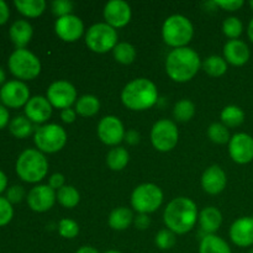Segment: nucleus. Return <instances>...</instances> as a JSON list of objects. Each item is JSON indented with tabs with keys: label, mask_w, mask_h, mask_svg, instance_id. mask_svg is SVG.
<instances>
[{
	"label": "nucleus",
	"mask_w": 253,
	"mask_h": 253,
	"mask_svg": "<svg viewBox=\"0 0 253 253\" xmlns=\"http://www.w3.org/2000/svg\"><path fill=\"white\" fill-rule=\"evenodd\" d=\"M98 137L106 146H118L125 138V127L118 116H104L96 127Z\"/></svg>",
	"instance_id": "nucleus-13"
},
{
	"label": "nucleus",
	"mask_w": 253,
	"mask_h": 253,
	"mask_svg": "<svg viewBox=\"0 0 253 253\" xmlns=\"http://www.w3.org/2000/svg\"><path fill=\"white\" fill-rule=\"evenodd\" d=\"M227 177L220 166L212 165L204 170L202 175V187L210 195H217L226 188Z\"/></svg>",
	"instance_id": "nucleus-18"
},
{
	"label": "nucleus",
	"mask_w": 253,
	"mask_h": 253,
	"mask_svg": "<svg viewBox=\"0 0 253 253\" xmlns=\"http://www.w3.org/2000/svg\"><path fill=\"white\" fill-rule=\"evenodd\" d=\"M199 221L200 227L205 235H214L217 230L220 229L222 224V214L220 210L215 207L204 208L199 212Z\"/></svg>",
	"instance_id": "nucleus-23"
},
{
	"label": "nucleus",
	"mask_w": 253,
	"mask_h": 253,
	"mask_svg": "<svg viewBox=\"0 0 253 253\" xmlns=\"http://www.w3.org/2000/svg\"><path fill=\"white\" fill-rule=\"evenodd\" d=\"M61 119L63 123L66 124H72L76 121L77 119V111L76 109H72V108H68V109H63V110L61 111Z\"/></svg>",
	"instance_id": "nucleus-44"
},
{
	"label": "nucleus",
	"mask_w": 253,
	"mask_h": 253,
	"mask_svg": "<svg viewBox=\"0 0 253 253\" xmlns=\"http://www.w3.org/2000/svg\"><path fill=\"white\" fill-rule=\"evenodd\" d=\"M73 2L69 1V0H54L51 4L52 12L58 17L67 16V15H71L73 11Z\"/></svg>",
	"instance_id": "nucleus-39"
},
{
	"label": "nucleus",
	"mask_w": 253,
	"mask_h": 253,
	"mask_svg": "<svg viewBox=\"0 0 253 253\" xmlns=\"http://www.w3.org/2000/svg\"><path fill=\"white\" fill-rule=\"evenodd\" d=\"M244 31V24L236 16H230L222 22V32L230 40H239Z\"/></svg>",
	"instance_id": "nucleus-36"
},
{
	"label": "nucleus",
	"mask_w": 253,
	"mask_h": 253,
	"mask_svg": "<svg viewBox=\"0 0 253 253\" xmlns=\"http://www.w3.org/2000/svg\"><path fill=\"white\" fill-rule=\"evenodd\" d=\"M46 98L56 109H68L77 101V89L67 81L53 82L47 89Z\"/></svg>",
	"instance_id": "nucleus-11"
},
{
	"label": "nucleus",
	"mask_w": 253,
	"mask_h": 253,
	"mask_svg": "<svg viewBox=\"0 0 253 253\" xmlns=\"http://www.w3.org/2000/svg\"><path fill=\"white\" fill-rule=\"evenodd\" d=\"M155 242L160 250H170L177 242V235L169 229H163L157 232Z\"/></svg>",
	"instance_id": "nucleus-37"
},
{
	"label": "nucleus",
	"mask_w": 253,
	"mask_h": 253,
	"mask_svg": "<svg viewBox=\"0 0 253 253\" xmlns=\"http://www.w3.org/2000/svg\"><path fill=\"white\" fill-rule=\"evenodd\" d=\"M76 253H99V251L91 246H82Z\"/></svg>",
	"instance_id": "nucleus-50"
},
{
	"label": "nucleus",
	"mask_w": 253,
	"mask_h": 253,
	"mask_svg": "<svg viewBox=\"0 0 253 253\" xmlns=\"http://www.w3.org/2000/svg\"><path fill=\"white\" fill-rule=\"evenodd\" d=\"M179 131L172 120L162 119L153 124L151 130V143L160 152H169L177 146Z\"/></svg>",
	"instance_id": "nucleus-10"
},
{
	"label": "nucleus",
	"mask_w": 253,
	"mask_h": 253,
	"mask_svg": "<svg viewBox=\"0 0 253 253\" xmlns=\"http://www.w3.org/2000/svg\"><path fill=\"white\" fill-rule=\"evenodd\" d=\"M34 141L42 153H56L67 143V132L58 124H44L35 131Z\"/></svg>",
	"instance_id": "nucleus-7"
},
{
	"label": "nucleus",
	"mask_w": 253,
	"mask_h": 253,
	"mask_svg": "<svg viewBox=\"0 0 253 253\" xmlns=\"http://www.w3.org/2000/svg\"><path fill=\"white\" fill-rule=\"evenodd\" d=\"M57 200L56 190L48 184H40L32 188L27 194V204L36 212H44L52 209Z\"/></svg>",
	"instance_id": "nucleus-16"
},
{
	"label": "nucleus",
	"mask_w": 253,
	"mask_h": 253,
	"mask_svg": "<svg viewBox=\"0 0 253 253\" xmlns=\"http://www.w3.org/2000/svg\"><path fill=\"white\" fill-rule=\"evenodd\" d=\"M64 182H66V179H64L63 174H61V173H54V174H52L51 177H49L48 185L53 190H57V192H58L61 188H63L64 185H66Z\"/></svg>",
	"instance_id": "nucleus-43"
},
{
	"label": "nucleus",
	"mask_w": 253,
	"mask_h": 253,
	"mask_svg": "<svg viewBox=\"0 0 253 253\" xmlns=\"http://www.w3.org/2000/svg\"><path fill=\"white\" fill-rule=\"evenodd\" d=\"M9 118H10V115H9V111H7V109L5 108L4 105H1V104H0V130H1V128H4L5 126L9 124Z\"/></svg>",
	"instance_id": "nucleus-48"
},
{
	"label": "nucleus",
	"mask_w": 253,
	"mask_h": 253,
	"mask_svg": "<svg viewBox=\"0 0 253 253\" xmlns=\"http://www.w3.org/2000/svg\"><path fill=\"white\" fill-rule=\"evenodd\" d=\"M58 232L64 239H74L79 234L78 222L72 219H62L58 224Z\"/></svg>",
	"instance_id": "nucleus-38"
},
{
	"label": "nucleus",
	"mask_w": 253,
	"mask_h": 253,
	"mask_svg": "<svg viewBox=\"0 0 253 253\" xmlns=\"http://www.w3.org/2000/svg\"><path fill=\"white\" fill-rule=\"evenodd\" d=\"M105 253H121V252H119V251H115V250H110V251H106Z\"/></svg>",
	"instance_id": "nucleus-53"
},
{
	"label": "nucleus",
	"mask_w": 253,
	"mask_h": 253,
	"mask_svg": "<svg viewBox=\"0 0 253 253\" xmlns=\"http://www.w3.org/2000/svg\"><path fill=\"white\" fill-rule=\"evenodd\" d=\"M118 31L106 22L91 25L85 35V43L95 53H106L113 51L118 44Z\"/></svg>",
	"instance_id": "nucleus-9"
},
{
	"label": "nucleus",
	"mask_w": 253,
	"mask_h": 253,
	"mask_svg": "<svg viewBox=\"0 0 253 253\" xmlns=\"http://www.w3.org/2000/svg\"><path fill=\"white\" fill-rule=\"evenodd\" d=\"M250 6H251V9L253 10V0H251V1H250Z\"/></svg>",
	"instance_id": "nucleus-54"
},
{
	"label": "nucleus",
	"mask_w": 253,
	"mask_h": 253,
	"mask_svg": "<svg viewBox=\"0 0 253 253\" xmlns=\"http://www.w3.org/2000/svg\"><path fill=\"white\" fill-rule=\"evenodd\" d=\"M251 51L246 42L241 40H230L224 46V58L227 63L235 67H241L249 62Z\"/></svg>",
	"instance_id": "nucleus-21"
},
{
	"label": "nucleus",
	"mask_w": 253,
	"mask_h": 253,
	"mask_svg": "<svg viewBox=\"0 0 253 253\" xmlns=\"http://www.w3.org/2000/svg\"><path fill=\"white\" fill-rule=\"evenodd\" d=\"M9 130L16 138H26L32 133L34 126L26 116H16L9 124Z\"/></svg>",
	"instance_id": "nucleus-31"
},
{
	"label": "nucleus",
	"mask_w": 253,
	"mask_h": 253,
	"mask_svg": "<svg viewBox=\"0 0 253 253\" xmlns=\"http://www.w3.org/2000/svg\"><path fill=\"white\" fill-rule=\"evenodd\" d=\"M163 203V192L153 183L137 185L131 194V205L138 214H151L158 210Z\"/></svg>",
	"instance_id": "nucleus-8"
},
{
	"label": "nucleus",
	"mask_w": 253,
	"mask_h": 253,
	"mask_svg": "<svg viewBox=\"0 0 253 253\" xmlns=\"http://www.w3.org/2000/svg\"><path fill=\"white\" fill-rule=\"evenodd\" d=\"M250 253H253V249H252V250H251V252H250Z\"/></svg>",
	"instance_id": "nucleus-55"
},
{
	"label": "nucleus",
	"mask_w": 253,
	"mask_h": 253,
	"mask_svg": "<svg viewBox=\"0 0 253 253\" xmlns=\"http://www.w3.org/2000/svg\"><path fill=\"white\" fill-rule=\"evenodd\" d=\"M5 82V72L4 69L0 68V84H2Z\"/></svg>",
	"instance_id": "nucleus-52"
},
{
	"label": "nucleus",
	"mask_w": 253,
	"mask_h": 253,
	"mask_svg": "<svg viewBox=\"0 0 253 253\" xmlns=\"http://www.w3.org/2000/svg\"><path fill=\"white\" fill-rule=\"evenodd\" d=\"M30 99L29 86L21 81L6 82L0 89V100L7 108L19 109L26 105Z\"/></svg>",
	"instance_id": "nucleus-12"
},
{
	"label": "nucleus",
	"mask_w": 253,
	"mask_h": 253,
	"mask_svg": "<svg viewBox=\"0 0 253 253\" xmlns=\"http://www.w3.org/2000/svg\"><path fill=\"white\" fill-rule=\"evenodd\" d=\"M214 4L226 11H237L244 6L245 2L244 0H216Z\"/></svg>",
	"instance_id": "nucleus-42"
},
{
	"label": "nucleus",
	"mask_w": 253,
	"mask_h": 253,
	"mask_svg": "<svg viewBox=\"0 0 253 253\" xmlns=\"http://www.w3.org/2000/svg\"><path fill=\"white\" fill-rule=\"evenodd\" d=\"M229 153L237 165H247L253 161V137L246 132L231 136L229 142Z\"/></svg>",
	"instance_id": "nucleus-14"
},
{
	"label": "nucleus",
	"mask_w": 253,
	"mask_h": 253,
	"mask_svg": "<svg viewBox=\"0 0 253 253\" xmlns=\"http://www.w3.org/2000/svg\"><path fill=\"white\" fill-rule=\"evenodd\" d=\"M9 35L12 43L16 46V49H21L25 48L31 41L34 29H32L31 24L26 20H17L10 27Z\"/></svg>",
	"instance_id": "nucleus-22"
},
{
	"label": "nucleus",
	"mask_w": 253,
	"mask_h": 253,
	"mask_svg": "<svg viewBox=\"0 0 253 253\" xmlns=\"http://www.w3.org/2000/svg\"><path fill=\"white\" fill-rule=\"evenodd\" d=\"M10 16V10L9 6L5 1L0 0V25H4L5 22L9 20Z\"/></svg>",
	"instance_id": "nucleus-47"
},
{
	"label": "nucleus",
	"mask_w": 253,
	"mask_h": 253,
	"mask_svg": "<svg viewBox=\"0 0 253 253\" xmlns=\"http://www.w3.org/2000/svg\"><path fill=\"white\" fill-rule=\"evenodd\" d=\"M124 140H125L128 145L135 146L141 141V135L140 132H137L136 130H128L127 132L125 133V138H124Z\"/></svg>",
	"instance_id": "nucleus-46"
},
{
	"label": "nucleus",
	"mask_w": 253,
	"mask_h": 253,
	"mask_svg": "<svg viewBox=\"0 0 253 253\" xmlns=\"http://www.w3.org/2000/svg\"><path fill=\"white\" fill-rule=\"evenodd\" d=\"M158 100L156 84L147 78H136L128 82L121 91V101L127 109L143 111L151 109Z\"/></svg>",
	"instance_id": "nucleus-3"
},
{
	"label": "nucleus",
	"mask_w": 253,
	"mask_h": 253,
	"mask_svg": "<svg viewBox=\"0 0 253 253\" xmlns=\"http://www.w3.org/2000/svg\"><path fill=\"white\" fill-rule=\"evenodd\" d=\"M7 185V178L5 175V173L2 170H0V193H2L5 190Z\"/></svg>",
	"instance_id": "nucleus-49"
},
{
	"label": "nucleus",
	"mask_w": 253,
	"mask_h": 253,
	"mask_svg": "<svg viewBox=\"0 0 253 253\" xmlns=\"http://www.w3.org/2000/svg\"><path fill=\"white\" fill-rule=\"evenodd\" d=\"M230 239L239 247L253 246V217L242 216L230 227Z\"/></svg>",
	"instance_id": "nucleus-20"
},
{
	"label": "nucleus",
	"mask_w": 253,
	"mask_h": 253,
	"mask_svg": "<svg viewBox=\"0 0 253 253\" xmlns=\"http://www.w3.org/2000/svg\"><path fill=\"white\" fill-rule=\"evenodd\" d=\"M247 35H249V39L251 40V42L253 43V17L251 21H250L249 27H247Z\"/></svg>",
	"instance_id": "nucleus-51"
},
{
	"label": "nucleus",
	"mask_w": 253,
	"mask_h": 253,
	"mask_svg": "<svg viewBox=\"0 0 253 253\" xmlns=\"http://www.w3.org/2000/svg\"><path fill=\"white\" fill-rule=\"evenodd\" d=\"M10 72L22 81H32L41 73V62L39 57L29 49H15L7 62Z\"/></svg>",
	"instance_id": "nucleus-6"
},
{
	"label": "nucleus",
	"mask_w": 253,
	"mask_h": 253,
	"mask_svg": "<svg viewBox=\"0 0 253 253\" xmlns=\"http://www.w3.org/2000/svg\"><path fill=\"white\" fill-rule=\"evenodd\" d=\"M54 31L57 36L64 42H76L83 36L84 24L77 15H67L58 17L54 24Z\"/></svg>",
	"instance_id": "nucleus-17"
},
{
	"label": "nucleus",
	"mask_w": 253,
	"mask_h": 253,
	"mask_svg": "<svg viewBox=\"0 0 253 253\" xmlns=\"http://www.w3.org/2000/svg\"><path fill=\"white\" fill-rule=\"evenodd\" d=\"M57 200L62 207L67 209H73L79 204L81 194L73 185H64L57 192Z\"/></svg>",
	"instance_id": "nucleus-32"
},
{
	"label": "nucleus",
	"mask_w": 253,
	"mask_h": 253,
	"mask_svg": "<svg viewBox=\"0 0 253 253\" xmlns=\"http://www.w3.org/2000/svg\"><path fill=\"white\" fill-rule=\"evenodd\" d=\"M199 253H232L229 244L217 235H204L199 245Z\"/></svg>",
	"instance_id": "nucleus-25"
},
{
	"label": "nucleus",
	"mask_w": 253,
	"mask_h": 253,
	"mask_svg": "<svg viewBox=\"0 0 253 253\" xmlns=\"http://www.w3.org/2000/svg\"><path fill=\"white\" fill-rule=\"evenodd\" d=\"M199 219L198 207L192 199L178 197L169 202L163 212V221L167 229L175 235H184L192 231Z\"/></svg>",
	"instance_id": "nucleus-1"
},
{
	"label": "nucleus",
	"mask_w": 253,
	"mask_h": 253,
	"mask_svg": "<svg viewBox=\"0 0 253 253\" xmlns=\"http://www.w3.org/2000/svg\"><path fill=\"white\" fill-rule=\"evenodd\" d=\"M208 137L210 138L211 142L216 143V145H225L231 140L229 127H226L222 123L211 124L208 128Z\"/></svg>",
	"instance_id": "nucleus-35"
},
{
	"label": "nucleus",
	"mask_w": 253,
	"mask_h": 253,
	"mask_svg": "<svg viewBox=\"0 0 253 253\" xmlns=\"http://www.w3.org/2000/svg\"><path fill=\"white\" fill-rule=\"evenodd\" d=\"M132 11L131 6L124 0H110L104 6V19L114 29H120L130 22Z\"/></svg>",
	"instance_id": "nucleus-15"
},
{
	"label": "nucleus",
	"mask_w": 253,
	"mask_h": 253,
	"mask_svg": "<svg viewBox=\"0 0 253 253\" xmlns=\"http://www.w3.org/2000/svg\"><path fill=\"white\" fill-rule=\"evenodd\" d=\"M128 161H130V153L121 146L111 148L106 155V165L111 170H115V172L123 170L127 166Z\"/></svg>",
	"instance_id": "nucleus-27"
},
{
	"label": "nucleus",
	"mask_w": 253,
	"mask_h": 253,
	"mask_svg": "<svg viewBox=\"0 0 253 253\" xmlns=\"http://www.w3.org/2000/svg\"><path fill=\"white\" fill-rule=\"evenodd\" d=\"M133 222H135V226L137 227L138 230H146L150 227L151 220L150 217L146 214H140L137 217L133 219Z\"/></svg>",
	"instance_id": "nucleus-45"
},
{
	"label": "nucleus",
	"mask_w": 253,
	"mask_h": 253,
	"mask_svg": "<svg viewBox=\"0 0 253 253\" xmlns=\"http://www.w3.org/2000/svg\"><path fill=\"white\" fill-rule=\"evenodd\" d=\"M16 173L24 182L39 183L48 173V161L41 151L27 148L17 158Z\"/></svg>",
	"instance_id": "nucleus-4"
},
{
	"label": "nucleus",
	"mask_w": 253,
	"mask_h": 253,
	"mask_svg": "<svg viewBox=\"0 0 253 253\" xmlns=\"http://www.w3.org/2000/svg\"><path fill=\"white\" fill-rule=\"evenodd\" d=\"M195 115V105L189 99H182L173 108V116L179 123H188Z\"/></svg>",
	"instance_id": "nucleus-33"
},
{
	"label": "nucleus",
	"mask_w": 253,
	"mask_h": 253,
	"mask_svg": "<svg viewBox=\"0 0 253 253\" xmlns=\"http://www.w3.org/2000/svg\"><path fill=\"white\" fill-rule=\"evenodd\" d=\"M202 68L207 74L210 77H222L227 72V62L225 61L224 57L212 54L205 58L204 62H202Z\"/></svg>",
	"instance_id": "nucleus-30"
},
{
	"label": "nucleus",
	"mask_w": 253,
	"mask_h": 253,
	"mask_svg": "<svg viewBox=\"0 0 253 253\" xmlns=\"http://www.w3.org/2000/svg\"><path fill=\"white\" fill-rule=\"evenodd\" d=\"M14 216V209L12 204L6 198L0 197V226H5L11 221Z\"/></svg>",
	"instance_id": "nucleus-40"
},
{
	"label": "nucleus",
	"mask_w": 253,
	"mask_h": 253,
	"mask_svg": "<svg viewBox=\"0 0 253 253\" xmlns=\"http://www.w3.org/2000/svg\"><path fill=\"white\" fill-rule=\"evenodd\" d=\"M133 214L128 208L121 207L116 208L109 215V226L116 231H124V230L128 229L130 225L133 222Z\"/></svg>",
	"instance_id": "nucleus-24"
},
{
	"label": "nucleus",
	"mask_w": 253,
	"mask_h": 253,
	"mask_svg": "<svg viewBox=\"0 0 253 253\" xmlns=\"http://www.w3.org/2000/svg\"><path fill=\"white\" fill-rule=\"evenodd\" d=\"M14 5L17 11L26 17H39L46 10L44 0H15Z\"/></svg>",
	"instance_id": "nucleus-28"
},
{
	"label": "nucleus",
	"mask_w": 253,
	"mask_h": 253,
	"mask_svg": "<svg viewBox=\"0 0 253 253\" xmlns=\"http://www.w3.org/2000/svg\"><path fill=\"white\" fill-rule=\"evenodd\" d=\"M53 106L42 95L32 96L25 105V115L31 123L43 124L51 118Z\"/></svg>",
	"instance_id": "nucleus-19"
},
{
	"label": "nucleus",
	"mask_w": 253,
	"mask_h": 253,
	"mask_svg": "<svg viewBox=\"0 0 253 253\" xmlns=\"http://www.w3.org/2000/svg\"><path fill=\"white\" fill-rule=\"evenodd\" d=\"M245 111L237 105H227L220 114L221 123L226 127H239L245 123Z\"/></svg>",
	"instance_id": "nucleus-29"
},
{
	"label": "nucleus",
	"mask_w": 253,
	"mask_h": 253,
	"mask_svg": "<svg viewBox=\"0 0 253 253\" xmlns=\"http://www.w3.org/2000/svg\"><path fill=\"white\" fill-rule=\"evenodd\" d=\"M99 110H100V101L95 95L85 94L77 99L76 111L78 115L83 116V118H91V116L96 115Z\"/></svg>",
	"instance_id": "nucleus-26"
},
{
	"label": "nucleus",
	"mask_w": 253,
	"mask_h": 253,
	"mask_svg": "<svg viewBox=\"0 0 253 253\" xmlns=\"http://www.w3.org/2000/svg\"><path fill=\"white\" fill-rule=\"evenodd\" d=\"M193 36H194V26L184 15H170L163 22V41L173 48L187 47V44L192 41Z\"/></svg>",
	"instance_id": "nucleus-5"
},
{
	"label": "nucleus",
	"mask_w": 253,
	"mask_h": 253,
	"mask_svg": "<svg viewBox=\"0 0 253 253\" xmlns=\"http://www.w3.org/2000/svg\"><path fill=\"white\" fill-rule=\"evenodd\" d=\"M202 67L199 54L190 47L174 48L166 59V72L172 81L177 83L189 82L197 76Z\"/></svg>",
	"instance_id": "nucleus-2"
},
{
	"label": "nucleus",
	"mask_w": 253,
	"mask_h": 253,
	"mask_svg": "<svg viewBox=\"0 0 253 253\" xmlns=\"http://www.w3.org/2000/svg\"><path fill=\"white\" fill-rule=\"evenodd\" d=\"M113 53L116 62L121 64H131L136 59V48L128 42H119Z\"/></svg>",
	"instance_id": "nucleus-34"
},
{
	"label": "nucleus",
	"mask_w": 253,
	"mask_h": 253,
	"mask_svg": "<svg viewBox=\"0 0 253 253\" xmlns=\"http://www.w3.org/2000/svg\"><path fill=\"white\" fill-rule=\"evenodd\" d=\"M25 198V189L21 185H12L11 188H9L6 193V199L9 200L11 204H16L20 203Z\"/></svg>",
	"instance_id": "nucleus-41"
}]
</instances>
